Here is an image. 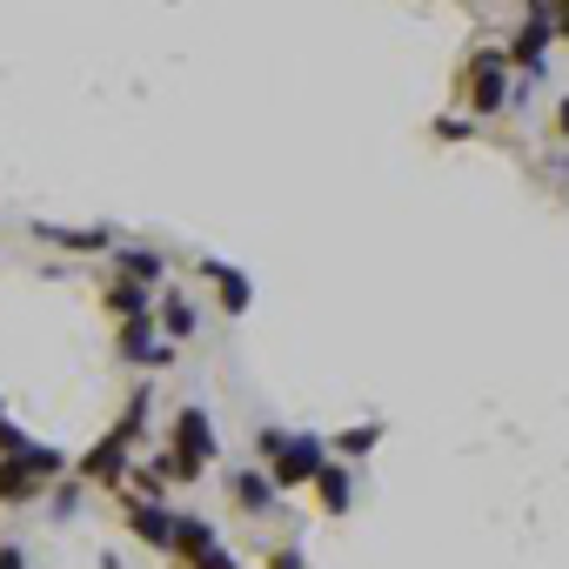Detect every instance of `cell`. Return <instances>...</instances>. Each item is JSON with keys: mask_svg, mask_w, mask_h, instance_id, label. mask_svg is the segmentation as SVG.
<instances>
[{"mask_svg": "<svg viewBox=\"0 0 569 569\" xmlns=\"http://www.w3.org/2000/svg\"><path fill=\"white\" fill-rule=\"evenodd\" d=\"M161 321H168V336H188V329H195V308L168 295V302H161Z\"/></svg>", "mask_w": 569, "mask_h": 569, "instance_id": "cell-12", "label": "cell"}, {"mask_svg": "<svg viewBox=\"0 0 569 569\" xmlns=\"http://www.w3.org/2000/svg\"><path fill=\"white\" fill-rule=\"evenodd\" d=\"M175 543H182L195 562H201V556H215V529H208V523H195V516H182V523H175Z\"/></svg>", "mask_w": 569, "mask_h": 569, "instance_id": "cell-8", "label": "cell"}, {"mask_svg": "<svg viewBox=\"0 0 569 569\" xmlns=\"http://www.w3.org/2000/svg\"><path fill=\"white\" fill-rule=\"evenodd\" d=\"M562 134H569V101H562Z\"/></svg>", "mask_w": 569, "mask_h": 569, "instance_id": "cell-18", "label": "cell"}, {"mask_svg": "<svg viewBox=\"0 0 569 569\" xmlns=\"http://www.w3.org/2000/svg\"><path fill=\"white\" fill-rule=\"evenodd\" d=\"M275 569H302V556H295V549H282V556H275Z\"/></svg>", "mask_w": 569, "mask_h": 569, "instance_id": "cell-16", "label": "cell"}, {"mask_svg": "<svg viewBox=\"0 0 569 569\" xmlns=\"http://www.w3.org/2000/svg\"><path fill=\"white\" fill-rule=\"evenodd\" d=\"M41 234H47V241H61V249H74V255H88V249H101V241H108L101 228H95V234H80V228H41Z\"/></svg>", "mask_w": 569, "mask_h": 569, "instance_id": "cell-10", "label": "cell"}, {"mask_svg": "<svg viewBox=\"0 0 569 569\" xmlns=\"http://www.w3.org/2000/svg\"><path fill=\"white\" fill-rule=\"evenodd\" d=\"M562 28H569V21H562Z\"/></svg>", "mask_w": 569, "mask_h": 569, "instance_id": "cell-20", "label": "cell"}, {"mask_svg": "<svg viewBox=\"0 0 569 569\" xmlns=\"http://www.w3.org/2000/svg\"><path fill=\"white\" fill-rule=\"evenodd\" d=\"M234 496L249 503V510H269V496H275V490H269V475H255V469H249V475H234Z\"/></svg>", "mask_w": 569, "mask_h": 569, "instance_id": "cell-11", "label": "cell"}, {"mask_svg": "<svg viewBox=\"0 0 569 569\" xmlns=\"http://www.w3.org/2000/svg\"><path fill=\"white\" fill-rule=\"evenodd\" d=\"M375 436H382V429H349V436H342V449H349V456H362V449H375Z\"/></svg>", "mask_w": 569, "mask_h": 569, "instance_id": "cell-15", "label": "cell"}, {"mask_svg": "<svg viewBox=\"0 0 569 569\" xmlns=\"http://www.w3.org/2000/svg\"><path fill=\"white\" fill-rule=\"evenodd\" d=\"M543 41H549V28H543V21H529V28L516 34V47H510V54H516L523 67H536V61H543Z\"/></svg>", "mask_w": 569, "mask_h": 569, "instance_id": "cell-9", "label": "cell"}, {"mask_svg": "<svg viewBox=\"0 0 569 569\" xmlns=\"http://www.w3.org/2000/svg\"><path fill=\"white\" fill-rule=\"evenodd\" d=\"M201 275H208V282L221 288V308H228V315H241V308H249V295H255V288L241 282L234 269H221V262H201Z\"/></svg>", "mask_w": 569, "mask_h": 569, "instance_id": "cell-6", "label": "cell"}, {"mask_svg": "<svg viewBox=\"0 0 569 569\" xmlns=\"http://www.w3.org/2000/svg\"><path fill=\"white\" fill-rule=\"evenodd\" d=\"M141 416H147V395H134V402H128V416H121V423H114V429L88 449V462H80V469H88L95 482H114V475H121V456H128V442H134Z\"/></svg>", "mask_w": 569, "mask_h": 569, "instance_id": "cell-3", "label": "cell"}, {"mask_svg": "<svg viewBox=\"0 0 569 569\" xmlns=\"http://www.w3.org/2000/svg\"><path fill=\"white\" fill-rule=\"evenodd\" d=\"M208 462H215V429H208L201 409H182V423H175V449L161 456V475H201Z\"/></svg>", "mask_w": 569, "mask_h": 569, "instance_id": "cell-1", "label": "cell"}, {"mask_svg": "<svg viewBox=\"0 0 569 569\" xmlns=\"http://www.w3.org/2000/svg\"><path fill=\"white\" fill-rule=\"evenodd\" d=\"M503 95H510V67H503V54H475V61H469V108H475V114H496Z\"/></svg>", "mask_w": 569, "mask_h": 569, "instance_id": "cell-4", "label": "cell"}, {"mask_svg": "<svg viewBox=\"0 0 569 569\" xmlns=\"http://www.w3.org/2000/svg\"><path fill=\"white\" fill-rule=\"evenodd\" d=\"M562 14H569V0H562Z\"/></svg>", "mask_w": 569, "mask_h": 569, "instance_id": "cell-19", "label": "cell"}, {"mask_svg": "<svg viewBox=\"0 0 569 569\" xmlns=\"http://www.w3.org/2000/svg\"><path fill=\"white\" fill-rule=\"evenodd\" d=\"M108 308H114L121 321H134V315H147V295H141V288H114V302H108Z\"/></svg>", "mask_w": 569, "mask_h": 569, "instance_id": "cell-13", "label": "cell"}, {"mask_svg": "<svg viewBox=\"0 0 569 569\" xmlns=\"http://www.w3.org/2000/svg\"><path fill=\"white\" fill-rule=\"evenodd\" d=\"M315 490H321V503H329V516H342V510H349V469H336V462H321V475H315Z\"/></svg>", "mask_w": 569, "mask_h": 569, "instance_id": "cell-7", "label": "cell"}, {"mask_svg": "<svg viewBox=\"0 0 569 569\" xmlns=\"http://www.w3.org/2000/svg\"><path fill=\"white\" fill-rule=\"evenodd\" d=\"M0 569H21V549H0Z\"/></svg>", "mask_w": 569, "mask_h": 569, "instance_id": "cell-17", "label": "cell"}, {"mask_svg": "<svg viewBox=\"0 0 569 569\" xmlns=\"http://www.w3.org/2000/svg\"><path fill=\"white\" fill-rule=\"evenodd\" d=\"M128 529H134L141 543H154V549H168V543H175V516H168V510H154V503H134V510H128Z\"/></svg>", "mask_w": 569, "mask_h": 569, "instance_id": "cell-5", "label": "cell"}, {"mask_svg": "<svg viewBox=\"0 0 569 569\" xmlns=\"http://www.w3.org/2000/svg\"><path fill=\"white\" fill-rule=\"evenodd\" d=\"M262 449L275 456V482H282V490H295V482H315L321 475V442L315 436H262Z\"/></svg>", "mask_w": 569, "mask_h": 569, "instance_id": "cell-2", "label": "cell"}, {"mask_svg": "<svg viewBox=\"0 0 569 569\" xmlns=\"http://www.w3.org/2000/svg\"><path fill=\"white\" fill-rule=\"evenodd\" d=\"M128 275H141V282H154V275H161V255H128Z\"/></svg>", "mask_w": 569, "mask_h": 569, "instance_id": "cell-14", "label": "cell"}]
</instances>
